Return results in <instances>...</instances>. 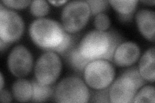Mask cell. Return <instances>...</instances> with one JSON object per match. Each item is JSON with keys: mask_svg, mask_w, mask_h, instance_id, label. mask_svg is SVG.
<instances>
[{"mask_svg": "<svg viewBox=\"0 0 155 103\" xmlns=\"http://www.w3.org/2000/svg\"><path fill=\"white\" fill-rule=\"evenodd\" d=\"M28 31L34 43L43 50L65 55L72 47L73 40L71 34L53 19H38L32 23Z\"/></svg>", "mask_w": 155, "mask_h": 103, "instance_id": "6da1fadb", "label": "cell"}, {"mask_svg": "<svg viewBox=\"0 0 155 103\" xmlns=\"http://www.w3.org/2000/svg\"><path fill=\"white\" fill-rule=\"evenodd\" d=\"M122 40L114 32L92 31L83 37L78 46L79 52L89 63L99 60L112 61L116 48Z\"/></svg>", "mask_w": 155, "mask_h": 103, "instance_id": "7a4b0ae2", "label": "cell"}, {"mask_svg": "<svg viewBox=\"0 0 155 103\" xmlns=\"http://www.w3.org/2000/svg\"><path fill=\"white\" fill-rule=\"evenodd\" d=\"M54 99L58 102H87L90 92L84 81L76 76L62 79L54 90Z\"/></svg>", "mask_w": 155, "mask_h": 103, "instance_id": "3957f363", "label": "cell"}, {"mask_svg": "<svg viewBox=\"0 0 155 103\" xmlns=\"http://www.w3.org/2000/svg\"><path fill=\"white\" fill-rule=\"evenodd\" d=\"M86 84L96 90L105 89L112 84L115 77V69L107 60L90 62L84 70Z\"/></svg>", "mask_w": 155, "mask_h": 103, "instance_id": "277c9868", "label": "cell"}, {"mask_svg": "<svg viewBox=\"0 0 155 103\" xmlns=\"http://www.w3.org/2000/svg\"><path fill=\"white\" fill-rule=\"evenodd\" d=\"M91 9L86 1L67 3L61 12L62 26L69 34L78 32L88 22Z\"/></svg>", "mask_w": 155, "mask_h": 103, "instance_id": "5b68a950", "label": "cell"}, {"mask_svg": "<svg viewBox=\"0 0 155 103\" xmlns=\"http://www.w3.org/2000/svg\"><path fill=\"white\" fill-rule=\"evenodd\" d=\"M61 71V61L56 52H46L38 58L35 68L36 79L43 85H52Z\"/></svg>", "mask_w": 155, "mask_h": 103, "instance_id": "8992f818", "label": "cell"}, {"mask_svg": "<svg viewBox=\"0 0 155 103\" xmlns=\"http://www.w3.org/2000/svg\"><path fill=\"white\" fill-rule=\"evenodd\" d=\"M24 32V22L22 18L12 10L0 5V38L11 44L20 38Z\"/></svg>", "mask_w": 155, "mask_h": 103, "instance_id": "52a82bcc", "label": "cell"}, {"mask_svg": "<svg viewBox=\"0 0 155 103\" xmlns=\"http://www.w3.org/2000/svg\"><path fill=\"white\" fill-rule=\"evenodd\" d=\"M141 83L134 80L122 72L109 86V99L110 102H133L135 95L140 88Z\"/></svg>", "mask_w": 155, "mask_h": 103, "instance_id": "ba28073f", "label": "cell"}, {"mask_svg": "<svg viewBox=\"0 0 155 103\" xmlns=\"http://www.w3.org/2000/svg\"><path fill=\"white\" fill-rule=\"evenodd\" d=\"M7 65L9 71L17 77L28 76L33 66V57L23 45L14 47L8 56Z\"/></svg>", "mask_w": 155, "mask_h": 103, "instance_id": "9c48e42d", "label": "cell"}, {"mask_svg": "<svg viewBox=\"0 0 155 103\" xmlns=\"http://www.w3.org/2000/svg\"><path fill=\"white\" fill-rule=\"evenodd\" d=\"M140 56V50L137 44L133 42L120 43L116 48L113 61L118 66H130L137 62Z\"/></svg>", "mask_w": 155, "mask_h": 103, "instance_id": "30bf717a", "label": "cell"}, {"mask_svg": "<svg viewBox=\"0 0 155 103\" xmlns=\"http://www.w3.org/2000/svg\"><path fill=\"white\" fill-rule=\"evenodd\" d=\"M138 30L147 40L154 41L155 13L153 11L142 9L135 16Z\"/></svg>", "mask_w": 155, "mask_h": 103, "instance_id": "8fae6325", "label": "cell"}, {"mask_svg": "<svg viewBox=\"0 0 155 103\" xmlns=\"http://www.w3.org/2000/svg\"><path fill=\"white\" fill-rule=\"evenodd\" d=\"M154 48H149L140 59L138 70L146 81H154Z\"/></svg>", "mask_w": 155, "mask_h": 103, "instance_id": "7c38bea8", "label": "cell"}, {"mask_svg": "<svg viewBox=\"0 0 155 103\" xmlns=\"http://www.w3.org/2000/svg\"><path fill=\"white\" fill-rule=\"evenodd\" d=\"M12 92L14 99L19 102L31 101L33 94L32 82L26 79H19L13 84Z\"/></svg>", "mask_w": 155, "mask_h": 103, "instance_id": "4fadbf2b", "label": "cell"}, {"mask_svg": "<svg viewBox=\"0 0 155 103\" xmlns=\"http://www.w3.org/2000/svg\"><path fill=\"white\" fill-rule=\"evenodd\" d=\"M138 1L129 0V1H109L115 11L118 12L119 19L121 21H130L133 14L137 7Z\"/></svg>", "mask_w": 155, "mask_h": 103, "instance_id": "5bb4252c", "label": "cell"}, {"mask_svg": "<svg viewBox=\"0 0 155 103\" xmlns=\"http://www.w3.org/2000/svg\"><path fill=\"white\" fill-rule=\"evenodd\" d=\"M33 86V94L31 98L32 102H44L48 100L54 93V88L52 85H43L39 82L36 79L32 81Z\"/></svg>", "mask_w": 155, "mask_h": 103, "instance_id": "9a60e30c", "label": "cell"}, {"mask_svg": "<svg viewBox=\"0 0 155 103\" xmlns=\"http://www.w3.org/2000/svg\"><path fill=\"white\" fill-rule=\"evenodd\" d=\"M65 56L70 66L76 71L84 72L85 66L89 63L80 54L78 47H72Z\"/></svg>", "mask_w": 155, "mask_h": 103, "instance_id": "2e32d148", "label": "cell"}, {"mask_svg": "<svg viewBox=\"0 0 155 103\" xmlns=\"http://www.w3.org/2000/svg\"><path fill=\"white\" fill-rule=\"evenodd\" d=\"M154 87L152 85L143 86L135 95L133 102H155Z\"/></svg>", "mask_w": 155, "mask_h": 103, "instance_id": "e0dca14e", "label": "cell"}, {"mask_svg": "<svg viewBox=\"0 0 155 103\" xmlns=\"http://www.w3.org/2000/svg\"><path fill=\"white\" fill-rule=\"evenodd\" d=\"M49 11V5L44 0H36V1L32 2L30 5V11L34 16H45Z\"/></svg>", "mask_w": 155, "mask_h": 103, "instance_id": "ac0fdd59", "label": "cell"}, {"mask_svg": "<svg viewBox=\"0 0 155 103\" xmlns=\"http://www.w3.org/2000/svg\"><path fill=\"white\" fill-rule=\"evenodd\" d=\"M91 9V15L96 16L105 11L109 7V1L105 0H88L86 1Z\"/></svg>", "mask_w": 155, "mask_h": 103, "instance_id": "d6986e66", "label": "cell"}, {"mask_svg": "<svg viewBox=\"0 0 155 103\" xmlns=\"http://www.w3.org/2000/svg\"><path fill=\"white\" fill-rule=\"evenodd\" d=\"M94 26L97 31H105L110 25V21L109 16L104 13H100L94 18Z\"/></svg>", "mask_w": 155, "mask_h": 103, "instance_id": "ffe728a7", "label": "cell"}, {"mask_svg": "<svg viewBox=\"0 0 155 103\" xmlns=\"http://www.w3.org/2000/svg\"><path fill=\"white\" fill-rule=\"evenodd\" d=\"M91 102H109V88H106L105 89L99 90L97 92H95L94 95L92 98Z\"/></svg>", "mask_w": 155, "mask_h": 103, "instance_id": "44dd1931", "label": "cell"}, {"mask_svg": "<svg viewBox=\"0 0 155 103\" xmlns=\"http://www.w3.org/2000/svg\"><path fill=\"white\" fill-rule=\"evenodd\" d=\"M31 1H3L2 3L5 7L14 9H23L28 7L31 3Z\"/></svg>", "mask_w": 155, "mask_h": 103, "instance_id": "7402d4cb", "label": "cell"}, {"mask_svg": "<svg viewBox=\"0 0 155 103\" xmlns=\"http://www.w3.org/2000/svg\"><path fill=\"white\" fill-rule=\"evenodd\" d=\"M0 99L2 102H10L12 101V96L11 94L5 90H1L0 93Z\"/></svg>", "mask_w": 155, "mask_h": 103, "instance_id": "603a6c76", "label": "cell"}, {"mask_svg": "<svg viewBox=\"0 0 155 103\" xmlns=\"http://www.w3.org/2000/svg\"><path fill=\"white\" fill-rule=\"evenodd\" d=\"M48 2L54 6H60L65 3H67V1H65V0H61V1H51V0H49Z\"/></svg>", "mask_w": 155, "mask_h": 103, "instance_id": "cb8c5ba5", "label": "cell"}, {"mask_svg": "<svg viewBox=\"0 0 155 103\" xmlns=\"http://www.w3.org/2000/svg\"><path fill=\"white\" fill-rule=\"evenodd\" d=\"M9 45H10V44H8L7 43H5L2 40H0V49H1V52H3V51L4 50V49H5L7 47H8V46Z\"/></svg>", "mask_w": 155, "mask_h": 103, "instance_id": "d4e9b609", "label": "cell"}, {"mask_svg": "<svg viewBox=\"0 0 155 103\" xmlns=\"http://www.w3.org/2000/svg\"><path fill=\"white\" fill-rule=\"evenodd\" d=\"M142 2L145 4L149 5H151V6H153L155 3V2L154 1V0L153 1H142Z\"/></svg>", "mask_w": 155, "mask_h": 103, "instance_id": "484cf974", "label": "cell"}, {"mask_svg": "<svg viewBox=\"0 0 155 103\" xmlns=\"http://www.w3.org/2000/svg\"><path fill=\"white\" fill-rule=\"evenodd\" d=\"M4 85V80H3V76L2 73H1V90H3Z\"/></svg>", "mask_w": 155, "mask_h": 103, "instance_id": "4316f807", "label": "cell"}]
</instances>
